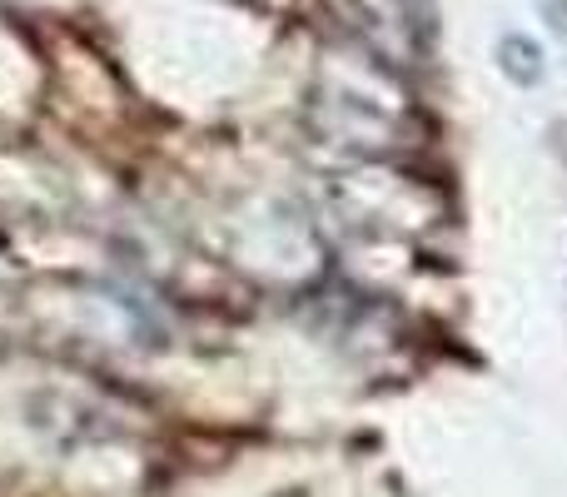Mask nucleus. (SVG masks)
Segmentation results:
<instances>
[{
	"label": "nucleus",
	"instance_id": "1",
	"mask_svg": "<svg viewBox=\"0 0 567 497\" xmlns=\"http://www.w3.org/2000/svg\"><path fill=\"white\" fill-rule=\"evenodd\" d=\"M503 70H508L513 80H523V85H533V80L543 75L538 50H533L523 35H508V40H503Z\"/></svg>",
	"mask_w": 567,
	"mask_h": 497
}]
</instances>
